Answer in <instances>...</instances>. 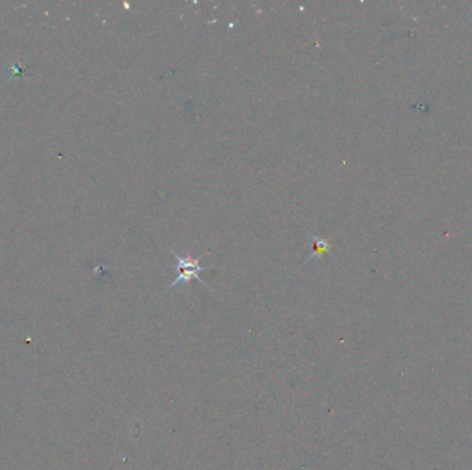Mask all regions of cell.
Segmentation results:
<instances>
[{
    "label": "cell",
    "instance_id": "6da1fadb",
    "mask_svg": "<svg viewBox=\"0 0 472 470\" xmlns=\"http://www.w3.org/2000/svg\"><path fill=\"white\" fill-rule=\"evenodd\" d=\"M175 259H177V277L173 283L169 286L167 288V291L170 290V288H174L175 286H178V284H184V283H188L189 280L196 279L197 281L201 284H203L205 287H207V284L203 281L199 273H201L202 270H205L206 268L201 265V258H184L179 257L178 254L174 253Z\"/></svg>",
    "mask_w": 472,
    "mask_h": 470
},
{
    "label": "cell",
    "instance_id": "7a4b0ae2",
    "mask_svg": "<svg viewBox=\"0 0 472 470\" xmlns=\"http://www.w3.org/2000/svg\"><path fill=\"white\" fill-rule=\"evenodd\" d=\"M312 239H314V248H312V254L310 255V258L306 259V262H310L311 259H314V258H319L322 257L323 254H329L330 251V247H332V244L329 241L328 239H324V237H319V236H314L312 235Z\"/></svg>",
    "mask_w": 472,
    "mask_h": 470
}]
</instances>
